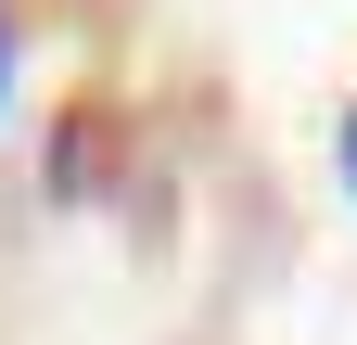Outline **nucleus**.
I'll use <instances>...</instances> for the list:
<instances>
[{
  "mask_svg": "<svg viewBox=\"0 0 357 345\" xmlns=\"http://www.w3.org/2000/svg\"><path fill=\"white\" fill-rule=\"evenodd\" d=\"M344 179H357V115H344Z\"/></svg>",
  "mask_w": 357,
  "mask_h": 345,
  "instance_id": "nucleus-2",
  "label": "nucleus"
},
{
  "mask_svg": "<svg viewBox=\"0 0 357 345\" xmlns=\"http://www.w3.org/2000/svg\"><path fill=\"white\" fill-rule=\"evenodd\" d=\"M0 103H13V13H0Z\"/></svg>",
  "mask_w": 357,
  "mask_h": 345,
  "instance_id": "nucleus-1",
  "label": "nucleus"
}]
</instances>
